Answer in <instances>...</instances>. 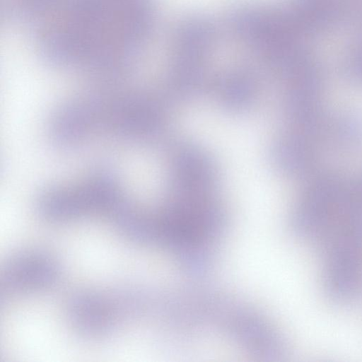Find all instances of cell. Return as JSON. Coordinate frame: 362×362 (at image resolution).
<instances>
[{
  "mask_svg": "<svg viewBox=\"0 0 362 362\" xmlns=\"http://www.w3.org/2000/svg\"><path fill=\"white\" fill-rule=\"evenodd\" d=\"M216 95L219 104L224 109L240 112L252 104L256 95V86L248 74L234 71L218 81Z\"/></svg>",
  "mask_w": 362,
  "mask_h": 362,
  "instance_id": "obj_9",
  "label": "cell"
},
{
  "mask_svg": "<svg viewBox=\"0 0 362 362\" xmlns=\"http://www.w3.org/2000/svg\"><path fill=\"white\" fill-rule=\"evenodd\" d=\"M127 202L117 182L101 174L49 188L41 194L37 207L46 221L64 223L97 215L112 218Z\"/></svg>",
  "mask_w": 362,
  "mask_h": 362,
  "instance_id": "obj_1",
  "label": "cell"
},
{
  "mask_svg": "<svg viewBox=\"0 0 362 362\" xmlns=\"http://www.w3.org/2000/svg\"><path fill=\"white\" fill-rule=\"evenodd\" d=\"M344 189L341 180L334 174L316 177L294 210V232L301 238L318 243L343 211L348 194Z\"/></svg>",
  "mask_w": 362,
  "mask_h": 362,
  "instance_id": "obj_3",
  "label": "cell"
},
{
  "mask_svg": "<svg viewBox=\"0 0 362 362\" xmlns=\"http://www.w3.org/2000/svg\"><path fill=\"white\" fill-rule=\"evenodd\" d=\"M66 313L73 328L86 338L103 337L114 327L115 305L95 292L81 291L73 295L68 301Z\"/></svg>",
  "mask_w": 362,
  "mask_h": 362,
  "instance_id": "obj_7",
  "label": "cell"
},
{
  "mask_svg": "<svg viewBox=\"0 0 362 362\" xmlns=\"http://www.w3.org/2000/svg\"><path fill=\"white\" fill-rule=\"evenodd\" d=\"M58 262L37 250L16 252L3 266L0 274L1 293L6 297L44 291L60 276Z\"/></svg>",
  "mask_w": 362,
  "mask_h": 362,
  "instance_id": "obj_5",
  "label": "cell"
},
{
  "mask_svg": "<svg viewBox=\"0 0 362 362\" xmlns=\"http://www.w3.org/2000/svg\"><path fill=\"white\" fill-rule=\"evenodd\" d=\"M334 133L340 144L354 146L362 142V117L355 113L341 116L334 124Z\"/></svg>",
  "mask_w": 362,
  "mask_h": 362,
  "instance_id": "obj_11",
  "label": "cell"
},
{
  "mask_svg": "<svg viewBox=\"0 0 362 362\" xmlns=\"http://www.w3.org/2000/svg\"><path fill=\"white\" fill-rule=\"evenodd\" d=\"M320 245L326 295L337 303L354 300L362 291V223H341Z\"/></svg>",
  "mask_w": 362,
  "mask_h": 362,
  "instance_id": "obj_2",
  "label": "cell"
},
{
  "mask_svg": "<svg viewBox=\"0 0 362 362\" xmlns=\"http://www.w3.org/2000/svg\"><path fill=\"white\" fill-rule=\"evenodd\" d=\"M310 139L298 134L277 140L271 149L272 160L278 170L288 175L307 171L314 160Z\"/></svg>",
  "mask_w": 362,
  "mask_h": 362,
  "instance_id": "obj_8",
  "label": "cell"
},
{
  "mask_svg": "<svg viewBox=\"0 0 362 362\" xmlns=\"http://www.w3.org/2000/svg\"><path fill=\"white\" fill-rule=\"evenodd\" d=\"M170 168L175 195L209 196L217 184L215 164L197 145L180 146L173 155Z\"/></svg>",
  "mask_w": 362,
  "mask_h": 362,
  "instance_id": "obj_6",
  "label": "cell"
},
{
  "mask_svg": "<svg viewBox=\"0 0 362 362\" xmlns=\"http://www.w3.org/2000/svg\"><path fill=\"white\" fill-rule=\"evenodd\" d=\"M289 18L294 26L312 30L328 28L340 16L339 0H298Z\"/></svg>",
  "mask_w": 362,
  "mask_h": 362,
  "instance_id": "obj_10",
  "label": "cell"
},
{
  "mask_svg": "<svg viewBox=\"0 0 362 362\" xmlns=\"http://www.w3.org/2000/svg\"><path fill=\"white\" fill-rule=\"evenodd\" d=\"M346 72L352 80L362 83V46L350 55L346 64Z\"/></svg>",
  "mask_w": 362,
  "mask_h": 362,
  "instance_id": "obj_12",
  "label": "cell"
},
{
  "mask_svg": "<svg viewBox=\"0 0 362 362\" xmlns=\"http://www.w3.org/2000/svg\"><path fill=\"white\" fill-rule=\"evenodd\" d=\"M212 34L211 25L202 18L191 20L182 28L169 77L170 91L176 99H191L199 93Z\"/></svg>",
  "mask_w": 362,
  "mask_h": 362,
  "instance_id": "obj_4",
  "label": "cell"
}]
</instances>
